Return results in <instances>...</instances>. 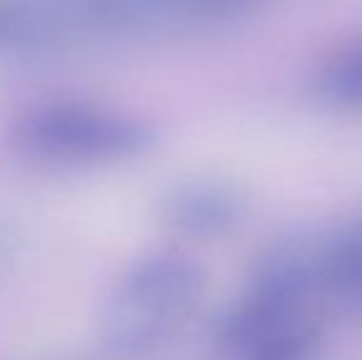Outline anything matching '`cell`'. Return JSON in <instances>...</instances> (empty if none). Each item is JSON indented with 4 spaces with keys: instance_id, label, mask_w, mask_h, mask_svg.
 I'll list each match as a JSON object with an SVG mask.
<instances>
[{
    "instance_id": "cell-1",
    "label": "cell",
    "mask_w": 362,
    "mask_h": 360,
    "mask_svg": "<svg viewBox=\"0 0 362 360\" xmlns=\"http://www.w3.org/2000/svg\"><path fill=\"white\" fill-rule=\"evenodd\" d=\"M205 272L177 252H151L129 267L109 291L99 316L106 356L141 358L160 351L197 306Z\"/></svg>"
},
{
    "instance_id": "cell-2",
    "label": "cell",
    "mask_w": 362,
    "mask_h": 360,
    "mask_svg": "<svg viewBox=\"0 0 362 360\" xmlns=\"http://www.w3.org/2000/svg\"><path fill=\"white\" fill-rule=\"evenodd\" d=\"M153 144L156 131L146 121L84 104L37 106L10 129V146L23 158L49 166L124 163Z\"/></svg>"
},
{
    "instance_id": "cell-3",
    "label": "cell",
    "mask_w": 362,
    "mask_h": 360,
    "mask_svg": "<svg viewBox=\"0 0 362 360\" xmlns=\"http://www.w3.org/2000/svg\"><path fill=\"white\" fill-rule=\"evenodd\" d=\"M212 343L234 358H305L318 343L313 301L249 286L247 296L215 321Z\"/></svg>"
},
{
    "instance_id": "cell-4",
    "label": "cell",
    "mask_w": 362,
    "mask_h": 360,
    "mask_svg": "<svg viewBox=\"0 0 362 360\" xmlns=\"http://www.w3.org/2000/svg\"><path fill=\"white\" fill-rule=\"evenodd\" d=\"M163 217L173 230L197 240H215L242 222L244 200L237 190L212 180H187L163 200Z\"/></svg>"
},
{
    "instance_id": "cell-5",
    "label": "cell",
    "mask_w": 362,
    "mask_h": 360,
    "mask_svg": "<svg viewBox=\"0 0 362 360\" xmlns=\"http://www.w3.org/2000/svg\"><path fill=\"white\" fill-rule=\"evenodd\" d=\"M320 296L345 318H362V215L320 250Z\"/></svg>"
},
{
    "instance_id": "cell-6",
    "label": "cell",
    "mask_w": 362,
    "mask_h": 360,
    "mask_svg": "<svg viewBox=\"0 0 362 360\" xmlns=\"http://www.w3.org/2000/svg\"><path fill=\"white\" fill-rule=\"evenodd\" d=\"M94 8L106 25L134 35L156 33L182 18L202 15L200 0H94Z\"/></svg>"
},
{
    "instance_id": "cell-7",
    "label": "cell",
    "mask_w": 362,
    "mask_h": 360,
    "mask_svg": "<svg viewBox=\"0 0 362 360\" xmlns=\"http://www.w3.org/2000/svg\"><path fill=\"white\" fill-rule=\"evenodd\" d=\"M315 91L330 106L362 109V42L345 47L320 69Z\"/></svg>"
},
{
    "instance_id": "cell-8",
    "label": "cell",
    "mask_w": 362,
    "mask_h": 360,
    "mask_svg": "<svg viewBox=\"0 0 362 360\" xmlns=\"http://www.w3.org/2000/svg\"><path fill=\"white\" fill-rule=\"evenodd\" d=\"M18 15L8 8L5 3H0V42L5 40H13L15 33H18Z\"/></svg>"
}]
</instances>
